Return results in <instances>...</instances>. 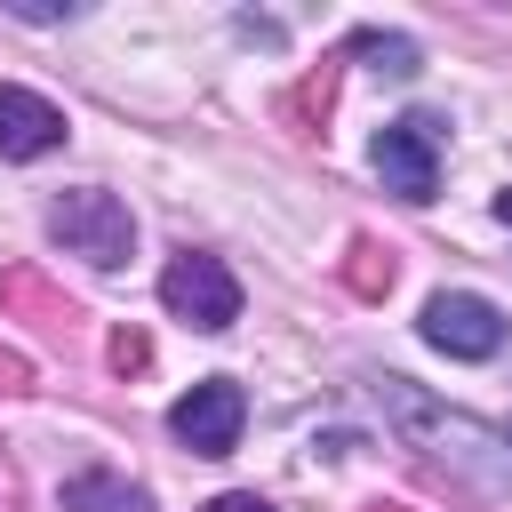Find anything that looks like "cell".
<instances>
[{
  "label": "cell",
  "instance_id": "1",
  "mask_svg": "<svg viewBox=\"0 0 512 512\" xmlns=\"http://www.w3.org/2000/svg\"><path fill=\"white\" fill-rule=\"evenodd\" d=\"M48 240H56L64 256L96 264V272H120L128 248H136V216H128L112 192L80 184V192H56V200H48Z\"/></svg>",
  "mask_w": 512,
  "mask_h": 512
},
{
  "label": "cell",
  "instance_id": "2",
  "mask_svg": "<svg viewBox=\"0 0 512 512\" xmlns=\"http://www.w3.org/2000/svg\"><path fill=\"white\" fill-rule=\"evenodd\" d=\"M368 160H376V176H384V192H400V200H432V192H440V120H424V112H408V120H392V128H376V144H368Z\"/></svg>",
  "mask_w": 512,
  "mask_h": 512
},
{
  "label": "cell",
  "instance_id": "3",
  "mask_svg": "<svg viewBox=\"0 0 512 512\" xmlns=\"http://www.w3.org/2000/svg\"><path fill=\"white\" fill-rule=\"evenodd\" d=\"M160 304L184 320V328H232L240 320V280L216 264V256H176L168 272H160Z\"/></svg>",
  "mask_w": 512,
  "mask_h": 512
},
{
  "label": "cell",
  "instance_id": "4",
  "mask_svg": "<svg viewBox=\"0 0 512 512\" xmlns=\"http://www.w3.org/2000/svg\"><path fill=\"white\" fill-rule=\"evenodd\" d=\"M240 424H248V400H240L232 376H208V384H192V392L168 408V432H176L192 456H232V448H240Z\"/></svg>",
  "mask_w": 512,
  "mask_h": 512
},
{
  "label": "cell",
  "instance_id": "5",
  "mask_svg": "<svg viewBox=\"0 0 512 512\" xmlns=\"http://www.w3.org/2000/svg\"><path fill=\"white\" fill-rule=\"evenodd\" d=\"M424 344L448 352V360H488L504 344V312L488 296H472V288H440L424 304Z\"/></svg>",
  "mask_w": 512,
  "mask_h": 512
},
{
  "label": "cell",
  "instance_id": "6",
  "mask_svg": "<svg viewBox=\"0 0 512 512\" xmlns=\"http://www.w3.org/2000/svg\"><path fill=\"white\" fill-rule=\"evenodd\" d=\"M56 144H64V112L40 88L0 80V160H48Z\"/></svg>",
  "mask_w": 512,
  "mask_h": 512
},
{
  "label": "cell",
  "instance_id": "7",
  "mask_svg": "<svg viewBox=\"0 0 512 512\" xmlns=\"http://www.w3.org/2000/svg\"><path fill=\"white\" fill-rule=\"evenodd\" d=\"M64 512H152V496L120 472H72L64 480Z\"/></svg>",
  "mask_w": 512,
  "mask_h": 512
},
{
  "label": "cell",
  "instance_id": "8",
  "mask_svg": "<svg viewBox=\"0 0 512 512\" xmlns=\"http://www.w3.org/2000/svg\"><path fill=\"white\" fill-rule=\"evenodd\" d=\"M352 48H360V56H376V72H400V80L416 72V40H400V32H360Z\"/></svg>",
  "mask_w": 512,
  "mask_h": 512
},
{
  "label": "cell",
  "instance_id": "9",
  "mask_svg": "<svg viewBox=\"0 0 512 512\" xmlns=\"http://www.w3.org/2000/svg\"><path fill=\"white\" fill-rule=\"evenodd\" d=\"M200 512H272V504H264V496H248V488H232V496H208Z\"/></svg>",
  "mask_w": 512,
  "mask_h": 512
},
{
  "label": "cell",
  "instance_id": "10",
  "mask_svg": "<svg viewBox=\"0 0 512 512\" xmlns=\"http://www.w3.org/2000/svg\"><path fill=\"white\" fill-rule=\"evenodd\" d=\"M16 16H24V24H56V16H72V8H48V0H16Z\"/></svg>",
  "mask_w": 512,
  "mask_h": 512
},
{
  "label": "cell",
  "instance_id": "11",
  "mask_svg": "<svg viewBox=\"0 0 512 512\" xmlns=\"http://www.w3.org/2000/svg\"><path fill=\"white\" fill-rule=\"evenodd\" d=\"M496 224H512V184H504V192H496Z\"/></svg>",
  "mask_w": 512,
  "mask_h": 512
}]
</instances>
